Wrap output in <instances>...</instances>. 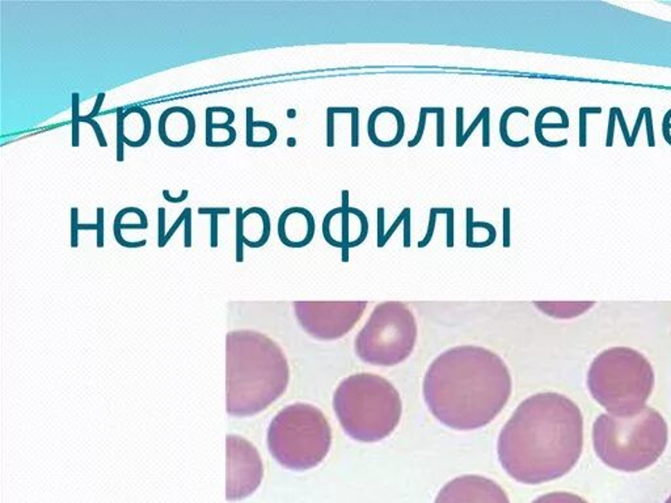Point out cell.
<instances>
[{
  "label": "cell",
  "mask_w": 671,
  "mask_h": 503,
  "mask_svg": "<svg viewBox=\"0 0 671 503\" xmlns=\"http://www.w3.org/2000/svg\"><path fill=\"white\" fill-rule=\"evenodd\" d=\"M412 218V210L407 214V218L404 220V245L409 247L411 245V219Z\"/></svg>",
  "instance_id": "cell-45"
},
{
  "label": "cell",
  "mask_w": 671,
  "mask_h": 503,
  "mask_svg": "<svg viewBox=\"0 0 671 503\" xmlns=\"http://www.w3.org/2000/svg\"><path fill=\"white\" fill-rule=\"evenodd\" d=\"M78 215H79V210L76 207H72L71 209V245L72 247H78V232H79Z\"/></svg>",
  "instance_id": "cell-27"
},
{
  "label": "cell",
  "mask_w": 671,
  "mask_h": 503,
  "mask_svg": "<svg viewBox=\"0 0 671 503\" xmlns=\"http://www.w3.org/2000/svg\"><path fill=\"white\" fill-rule=\"evenodd\" d=\"M516 113H519L525 117H529L530 116V112L526 108H522L519 105H516V107H510V108L507 109L502 116H501V120H500V134H501V139L502 142L511 147V148H520V147H525L527 144L530 143V138L529 136H525L523 139L520 141H513L510 136H509V132H507V127H509V118L516 114Z\"/></svg>",
  "instance_id": "cell-14"
},
{
  "label": "cell",
  "mask_w": 671,
  "mask_h": 503,
  "mask_svg": "<svg viewBox=\"0 0 671 503\" xmlns=\"http://www.w3.org/2000/svg\"><path fill=\"white\" fill-rule=\"evenodd\" d=\"M417 342V323L407 304L382 303L371 312L354 341L357 357L367 364L392 367L408 360Z\"/></svg>",
  "instance_id": "cell-8"
},
{
  "label": "cell",
  "mask_w": 671,
  "mask_h": 503,
  "mask_svg": "<svg viewBox=\"0 0 671 503\" xmlns=\"http://www.w3.org/2000/svg\"><path fill=\"white\" fill-rule=\"evenodd\" d=\"M315 219L305 207L284 210L278 220V236L284 245L302 248L309 244L315 235Z\"/></svg>",
  "instance_id": "cell-13"
},
{
  "label": "cell",
  "mask_w": 671,
  "mask_h": 503,
  "mask_svg": "<svg viewBox=\"0 0 671 503\" xmlns=\"http://www.w3.org/2000/svg\"><path fill=\"white\" fill-rule=\"evenodd\" d=\"M645 121H647V135H648L649 147H654V132H653V117H652V109L647 108L645 110Z\"/></svg>",
  "instance_id": "cell-36"
},
{
  "label": "cell",
  "mask_w": 671,
  "mask_h": 503,
  "mask_svg": "<svg viewBox=\"0 0 671 503\" xmlns=\"http://www.w3.org/2000/svg\"><path fill=\"white\" fill-rule=\"evenodd\" d=\"M72 147H79L80 136H79V123L82 116H79V94H72Z\"/></svg>",
  "instance_id": "cell-18"
},
{
  "label": "cell",
  "mask_w": 671,
  "mask_h": 503,
  "mask_svg": "<svg viewBox=\"0 0 671 503\" xmlns=\"http://www.w3.org/2000/svg\"><path fill=\"white\" fill-rule=\"evenodd\" d=\"M668 423L657 410L618 417L602 414L593 426V443L602 461L622 472H640L653 466L668 445Z\"/></svg>",
  "instance_id": "cell-5"
},
{
  "label": "cell",
  "mask_w": 671,
  "mask_h": 503,
  "mask_svg": "<svg viewBox=\"0 0 671 503\" xmlns=\"http://www.w3.org/2000/svg\"><path fill=\"white\" fill-rule=\"evenodd\" d=\"M424 398L433 417L457 432L479 430L507 407L509 367L495 351L463 345L439 354L425 373Z\"/></svg>",
  "instance_id": "cell-2"
},
{
  "label": "cell",
  "mask_w": 671,
  "mask_h": 503,
  "mask_svg": "<svg viewBox=\"0 0 671 503\" xmlns=\"http://www.w3.org/2000/svg\"><path fill=\"white\" fill-rule=\"evenodd\" d=\"M158 219H159V228H158V236H159V247L163 248L164 247V239H165V209L164 207H160L158 210Z\"/></svg>",
  "instance_id": "cell-33"
},
{
  "label": "cell",
  "mask_w": 671,
  "mask_h": 503,
  "mask_svg": "<svg viewBox=\"0 0 671 503\" xmlns=\"http://www.w3.org/2000/svg\"><path fill=\"white\" fill-rule=\"evenodd\" d=\"M243 209H236V260L243 261V245H244V218Z\"/></svg>",
  "instance_id": "cell-16"
},
{
  "label": "cell",
  "mask_w": 671,
  "mask_h": 503,
  "mask_svg": "<svg viewBox=\"0 0 671 503\" xmlns=\"http://www.w3.org/2000/svg\"><path fill=\"white\" fill-rule=\"evenodd\" d=\"M337 107L327 109V147H334V120Z\"/></svg>",
  "instance_id": "cell-22"
},
{
  "label": "cell",
  "mask_w": 671,
  "mask_h": 503,
  "mask_svg": "<svg viewBox=\"0 0 671 503\" xmlns=\"http://www.w3.org/2000/svg\"><path fill=\"white\" fill-rule=\"evenodd\" d=\"M486 108H488V107H484V108L480 110V113L477 114V117H476V118L473 120V122H472L471 125H470V127L467 129V132H464V134H463V139H461V143H460V147H463L464 144L467 143V141L471 138V135L473 134V132L476 130V127L480 125V122H483L484 116H485Z\"/></svg>",
  "instance_id": "cell-28"
},
{
  "label": "cell",
  "mask_w": 671,
  "mask_h": 503,
  "mask_svg": "<svg viewBox=\"0 0 671 503\" xmlns=\"http://www.w3.org/2000/svg\"><path fill=\"white\" fill-rule=\"evenodd\" d=\"M253 108L252 107H248L247 108V138H246V143H247L248 147H252L253 144Z\"/></svg>",
  "instance_id": "cell-37"
},
{
  "label": "cell",
  "mask_w": 671,
  "mask_h": 503,
  "mask_svg": "<svg viewBox=\"0 0 671 503\" xmlns=\"http://www.w3.org/2000/svg\"><path fill=\"white\" fill-rule=\"evenodd\" d=\"M218 214H212L210 215V236H212V247H216L218 245Z\"/></svg>",
  "instance_id": "cell-43"
},
{
  "label": "cell",
  "mask_w": 671,
  "mask_h": 503,
  "mask_svg": "<svg viewBox=\"0 0 671 503\" xmlns=\"http://www.w3.org/2000/svg\"><path fill=\"white\" fill-rule=\"evenodd\" d=\"M586 117H588V113L585 112V108L579 109V145L581 147H585L588 143Z\"/></svg>",
  "instance_id": "cell-29"
},
{
  "label": "cell",
  "mask_w": 671,
  "mask_h": 503,
  "mask_svg": "<svg viewBox=\"0 0 671 503\" xmlns=\"http://www.w3.org/2000/svg\"><path fill=\"white\" fill-rule=\"evenodd\" d=\"M147 227H148V226L142 224V223H139V224H121V226H119L121 229H146Z\"/></svg>",
  "instance_id": "cell-49"
},
{
  "label": "cell",
  "mask_w": 671,
  "mask_h": 503,
  "mask_svg": "<svg viewBox=\"0 0 671 503\" xmlns=\"http://www.w3.org/2000/svg\"><path fill=\"white\" fill-rule=\"evenodd\" d=\"M80 122H87V123H90V125L92 126V129H94V134H96V138H97V141H99V144H100L101 147H106V145H108V142H106L105 135H104V132H103V129L100 127V125L97 123V121L88 120V118H85V117H82V118H80Z\"/></svg>",
  "instance_id": "cell-34"
},
{
  "label": "cell",
  "mask_w": 671,
  "mask_h": 503,
  "mask_svg": "<svg viewBox=\"0 0 671 503\" xmlns=\"http://www.w3.org/2000/svg\"><path fill=\"white\" fill-rule=\"evenodd\" d=\"M584 445V419L566 396L544 392L519 404L498 435L504 470L525 485L560 479L577 464Z\"/></svg>",
  "instance_id": "cell-1"
},
{
  "label": "cell",
  "mask_w": 671,
  "mask_h": 503,
  "mask_svg": "<svg viewBox=\"0 0 671 503\" xmlns=\"http://www.w3.org/2000/svg\"><path fill=\"white\" fill-rule=\"evenodd\" d=\"M104 222H105V210L104 207L97 209V245L100 248L104 247Z\"/></svg>",
  "instance_id": "cell-26"
},
{
  "label": "cell",
  "mask_w": 671,
  "mask_h": 503,
  "mask_svg": "<svg viewBox=\"0 0 671 503\" xmlns=\"http://www.w3.org/2000/svg\"><path fill=\"white\" fill-rule=\"evenodd\" d=\"M590 394L618 417L640 413L654 388V372L649 360L636 350H604L590 366Z\"/></svg>",
  "instance_id": "cell-6"
},
{
  "label": "cell",
  "mask_w": 671,
  "mask_h": 503,
  "mask_svg": "<svg viewBox=\"0 0 671 503\" xmlns=\"http://www.w3.org/2000/svg\"><path fill=\"white\" fill-rule=\"evenodd\" d=\"M116 160L124 161L125 160V152H124V109L118 108L116 112Z\"/></svg>",
  "instance_id": "cell-17"
},
{
  "label": "cell",
  "mask_w": 671,
  "mask_h": 503,
  "mask_svg": "<svg viewBox=\"0 0 671 503\" xmlns=\"http://www.w3.org/2000/svg\"><path fill=\"white\" fill-rule=\"evenodd\" d=\"M104 100H105V94H99V96L96 98V103H94V110L88 116H84V117L88 118V120H94V117L99 114L100 109H101L103 104H104Z\"/></svg>",
  "instance_id": "cell-48"
},
{
  "label": "cell",
  "mask_w": 671,
  "mask_h": 503,
  "mask_svg": "<svg viewBox=\"0 0 671 503\" xmlns=\"http://www.w3.org/2000/svg\"><path fill=\"white\" fill-rule=\"evenodd\" d=\"M290 367L282 348L257 330L226 337V409L232 417H252L286 392Z\"/></svg>",
  "instance_id": "cell-3"
},
{
  "label": "cell",
  "mask_w": 671,
  "mask_h": 503,
  "mask_svg": "<svg viewBox=\"0 0 671 503\" xmlns=\"http://www.w3.org/2000/svg\"><path fill=\"white\" fill-rule=\"evenodd\" d=\"M163 197H164L165 201H168V202H171V204H181V202H184V201H187V200H188L189 192L187 191V189H184V191L181 192V194H180V197H172V195H171V193L168 192L167 189H164V191H163Z\"/></svg>",
  "instance_id": "cell-42"
},
{
  "label": "cell",
  "mask_w": 671,
  "mask_h": 503,
  "mask_svg": "<svg viewBox=\"0 0 671 503\" xmlns=\"http://www.w3.org/2000/svg\"><path fill=\"white\" fill-rule=\"evenodd\" d=\"M350 214H354L359 219L361 222V233L358 236V239L354 240V241H350L348 248H354V247H358L359 244H362L365 241L366 238H367V233H368V222H367V216H366L365 213L359 209H355V207H350L349 209Z\"/></svg>",
  "instance_id": "cell-19"
},
{
  "label": "cell",
  "mask_w": 671,
  "mask_h": 503,
  "mask_svg": "<svg viewBox=\"0 0 671 503\" xmlns=\"http://www.w3.org/2000/svg\"><path fill=\"white\" fill-rule=\"evenodd\" d=\"M405 134V120L399 109L384 105L377 108L367 120L368 139L380 148L400 143Z\"/></svg>",
  "instance_id": "cell-12"
},
{
  "label": "cell",
  "mask_w": 671,
  "mask_h": 503,
  "mask_svg": "<svg viewBox=\"0 0 671 503\" xmlns=\"http://www.w3.org/2000/svg\"><path fill=\"white\" fill-rule=\"evenodd\" d=\"M510 207H505L502 210V218H504V247L510 245Z\"/></svg>",
  "instance_id": "cell-35"
},
{
  "label": "cell",
  "mask_w": 671,
  "mask_h": 503,
  "mask_svg": "<svg viewBox=\"0 0 671 503\" xmlns=\"http://www.w3.org/2000/svg\"><path fill=\"white\" fill-rule=\"evenodd\" d=\"M266 443L274 460L286 469L305 472L320 466L332 445V429L318 407L295 403L271 419Z\"/></svg>",
  "instance_id": "cell-7"
},
{
  "label": "cell",
  "mask_w": 671,
  "mask_h": 503,
  "mask_svg": "<svg viewBox=\"0 0 671 503\" xmlns=\"http://www.w3.org/2000/svg\"><path fill=\"white\" fill-rule=\"evenodd\" d=\"M409 211H411V209H409V207H405V209L401 211L400 215L398 216V218L395 219V222H393V224H392L391 228H389V232H386V236H384V239H383V247L386 245V242L389 241V238H391V236L395 233V231H396L398 228L400 227L401 223H404V220H405V218H407V214H408Z\"/></svg>",
  "instance_id": "cell-30"
},
{
  "label": "cell",
  "mask_w": 671,
  "mask_h": 503,
  "mask_svg": "<svg viewBox=\"0 0 671 503\" xmlns=\"http://www.w3.org/2000/svg\"><path fill=\"white\" fill-rule=\"evenodd\" d=\"M463 123H464V109L457 108V147H460L463 139Z\"/></svg>",
  "instance_id": "cell-38"
},
{
  "label": "cell",
  "mask_w": 671,
  "mask_h": 503,
  "mask_svg": "<svg viewBox=\"0 0 671 503\" xmlns=\"http://www.w3.org/2000/svg\"><path fill=\"white\" fill-rule=\"evenodd\" d=\"M665 503H671V495L669 497V498H668V501H666Z\"/></svg>",
  "instance_id": "cell-51"
},
{
  "label": "cell",
  "mask_w": 671,
  "mask_h": 503,
  "mask_svg": "<svg viewBox=\"0 0 671 503\" xmlns=\"http://www.w3.org/2000/svg\"><path fill=\"white\" fill-rule=\"evenodd\" d=\"M384 207L377 209V247H383V239L386 236L384 232Z\"/></svg>",
  "instance_id": "cell-31"
},
{
  "label": "cell",
  "mask_w": 671,
  "mask_h": 503,
  "mask_svg": "<svg viewBox=\"0 0 671 503\" xmlns=\"http://www.w3.org/2000/svg\"><path fill=\"white\" fill-rule=\"evenodd\" d=\"M192 245V209L188 207V213L185 218V247L189 248Z\"/></svg>",
  "instance_id": "cell-47"
},
{
  "label": "cell",
  "mask_w": 671,
  "mask_h": 503,
  "mask_svg": "<svg viewBox=\"0 0 671 503\" xmlns=\"http://www.w3.org/2000/svg\"><path fill=\"white\" fill-rule=\"evenodd\" d=\"M585 112H586L588 114H589V113L590 114H595V113H597V114H600V113H602V108H585Z\"/></svg>",
  "instance_id": "cell-50"
},
{
  "label": "cell",
  "mask_w": 671,
  "mask_h": 503,
  "mask_svg": "<svg viewBox=\"0 0 671 503\" xmlns=\"http://www.w3.org/2000/svg\"><path fill=\"white\" fill-rule=\"evenodd\" d=\"M352 147H358L359 144V109L352 108Z\"/></svg>",
  "instance_id": "cell-25"
},
{
  "label": "cell",
  "mask_w": 671,
  "mask_h": 503,
  "mask_svg": "<svg viewBox=\"0 0 671 503\" xmlns=\"http://www.w3.org/2000/svg\"><path fill=\"white\" fill-rule=\"evenodd\" d=\"M491 145V108L488 107L483 120V147Z\"/></svg>",
  "instance_id": "cell-32"
},
{
  "label": "cell",
  "mask_w": 671,
  "mask_h": 503,
  "mask_svg": "<svg viewBox=\"0 0 671 503\" xmlns=\"http://www.w3.org/2000/svg\"><path fill=\"white\" fill-rule=\"evenodd\" d=\"M226 498L240 501L257 491L264 479V464L259 450L248 439L228 434L226 436Z\"/></svg>",
  "instance_id": "cell-10"
},
{
  "label": "cell",
  "mask_w": 671,
  "mask_h": 503,
  "mask_svg": "<svg viewBox=\"0 0 671 503\" xmlns=\"http://www.w3.org/2000/svg\"><path fill=\"white\" fill-rule=\"evenodd\" d=\"M366 301H298L295 315L307 335L333 341L348 335L365 312Z\"/></svg>",
  "instance_id": "cell-9"
},
{
  "label": "cell",
  "mask_w": 671,
  "mask_h": 503,
  "mask_svg": "<svg viewBox=\"0 0 671 503\" xmlns=\"http://www.w3.org/2000/svg\"><path fill=\"white\" fill-rule=\"evenodd\" d=\"M531 503H589L588 501H585L584 498H581L579 495H576V494H572V493H566V491H554V493H548V494H544L542 497L536 498L535 501H532Z\"/></svg>",
  "instance_id": "cell-15"
},
{
  "label": "cell",
  "mask_w": 671,
  "mask_h": 503,
  "mask_svg": "<svg viewBox=\"0 0 671 503\" xmlns=\"http://www.w3.org/2000/svg\"><path fill=\"white\" fill-rule=\"evenodd\" d=\"M187 213H188V207H187V209H184V211L181 213V215L177 218V220L176 222H175V223H173V226H172V227H171V229H169V231L167 232V235H165V239H164V245L165 244H167V242H168V240L171 239V238L173 236V233L176 232L177 228L180 227V226H181L182 223H185V218H187Z\"/></svg>",
  "instance_id": "cell-40"
},
{
  "label": "cell",
  "mask_w": 671,
  "mask_h": 503,
  "mask_svg": "<svg viewBox=\"0 0 671 503\" xmlns=\"http://www.w3.org/2000/svg\"><path fill=\"white\" fill-rule=\"evenodd\" d=\"M333 409L349 438L359 443H377L399 426L402 401L399 391L386 378L359 372L339 384Z\"/></svg>",
  "instance_id": "cell-4"
},
{
  "label": "cell",
  "mask_w": 671,
  "mask_h": 503,
  "mask_svg": "<svg viewBox=\"0 0 671 503\" xmlns=\"http://www.w3.org/2000/svg\"><path fill=\"white\" fill-rule=\"evenodd\" d=\"M230 213H231V210L228 207H216V209L215 207H200L198 209V214H201V215H205V214H209V215H212V214L227 215Z\"/></svg>",
  "instance_id": "cell-41"
},
{
  "label": "cell",
  "mask_w": 671,
  "mask_h": 503,
  "mask_svg": "<svg viewBox=\"0 0 671 503\" xmlns=\"http://www.w3.org/2000/svg\"><path fill=\"white\" fill-rule=\"evenodd\" d=\"M616 109V117L619 120V123H620V127H622V132L625 134V143L628 147H631V136H629V132H628V129H627V125H625V117H623V112L620 108Z\"/></svg>",
  "instance_id": "cell-46"
},
{
  "label": "cell",
  "mask_w": 671,
  "mask_h": 503,
  "mask_svg": "<svg viewBox=\"0 0 671 503\" xmlns=\"http://www.w3.org/2000/svg\"><path fill=\"white\" fill-rule=\"evenodd\" d=\"M430 114V110H429V107H423L420 109V120H418V127H417V132L414 135V138L411 139L408 142V147L409 148H414L416 145H418V143L421 142L423 136L425 134V126H426V120H427V116Z\"/></svg>",
  "instance_id": "cell-20"
},
{
  "label": "cell",
  "mask_w": 671,
  "mask_h": 503,
  "mask_svg": "<svg viewBox=\"0 0 671 503\" xmlns=\"http://www.w3.org/2000/svg\"><path fill=\"white\" fill-rule=\"evenodd\" d=\"M436 215H438V211H436V207H433L430 209V214H429V226H427V232H426V236H425L424 240L418 244L420 248H423L425 245H427L430 242V240L433 238L434 235V229H436Z\"/></svg>",
  "instance_id": "cell-24"
},
{
  "label": "cell",
  "mask_w": 671,
  "mask_h": 503,
  "mask_svg": "<svg viewBox=\"0 0 671 503\" xmlns=\"http://www.w3.org/2000/svg\"><path fill=\"white\" fill-rule=\"evenodd\" d=\"M436 147H443L445 145V138H446V132H445V108H436Z\"/></svg>",
  "instance_id": "cell-21"
},
{
  "label": "cell",
  "mask_w": 671,
  "mask_h": 503,
  "mask_svg": "<svg viewBox=\"0 0 671 503\" xmlns=\"http://www.w3.org/2000/svg\"><path fill=\"white\" fill-rule=\"evenodd\" d=\"M436 211H438V214H446L448 245V247H452L454 245V218H455V211L451 207H448V209H436Z\"/></svg>",
  "instance_id": "cell-23"
},
{
  "label": "cell",
  "mask_w": 671,
  "mask_h": 503,
  "mask_svg": "<svg viewBox=\"0 0 671 503\" xmlns=\"http://www.w3.org/2000/svg\"><path fill=\"white\" fill-rule=\"evenodd\" d=\"M434 503H510L507 491L495 479L464 475L448 481Z\"/></svg>",
  "instance_id": "cell-11"
},
{
  "label": "cell",
  "mask_w": 671,
  "mask_h": 503,
  "mask_svg": "<svg viewBox=\"0 0 671 503\" xmlns=\"http://www.w3.org/2000/svg\"><path fill=\"white\" fill-rule=\"evenodd\" d=\"M615 108L610 110V121H609V129H607L606 147H613V132H615V120H616V109Z\"/></svg>",
  "instance_id": "cell-39"
},
{
  "label": "cell",
  "mask_w": 671,
  "mask_h": 503,
  "mask_svg": "<svg viewBox=\"0 0 671 503\" xmlns=\"http://www.w3.org/2000/svg\"><path fill=\"white\" fill-rule=\"evenodd\" d=\"M645 110H647V108L641 109L640 113H638V116H637L636 123H635L634 132H632V135H631V147H634L635 142H636L637 134H638V130H640V126H641L643 121L645 118Z\"/></svg>",
  "instance_id": "cell-44"
}]
</instances>
